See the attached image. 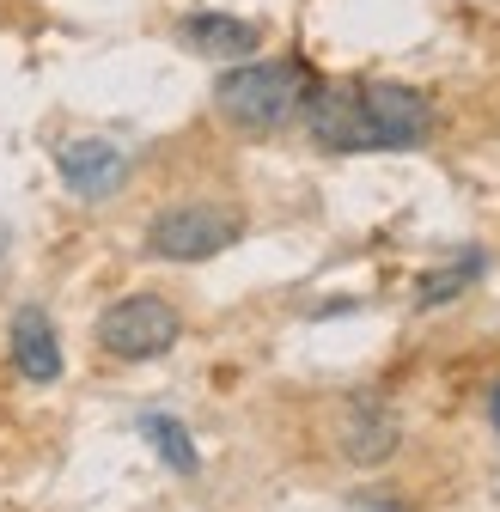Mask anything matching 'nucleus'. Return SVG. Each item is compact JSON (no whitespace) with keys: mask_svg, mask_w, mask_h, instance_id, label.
<instances>
[{"mask_svg":"<svg viewBox=\"0 0 500 512\" xmlns=\"http://www.w3.org/2000/svg\"><path fill=\"white\" fill-rule=\"evenodd\" d=\"M305 92H311V74L305 61H238V68L220 74L214 86V110L250 135H269V128L293 122L305 110Z\"/></svg>","mask_w":500,"mask_h":512,"instance_id":"nucleus-1","label":"nucleus"},{"mask_svg":"<svg viewBox=\"0 0 500 512\" xmlns=\"http://www.w3.org/2000/svg\"><path fill=\"white\" fill-rule=\"evenodd\" d=\"M177 336H183V317L159 293H129L98 317V348L110 360H159L177 348Z\"/></svg>","mask_w":500,"mask_h":512,"instance_id":"nucleus-2","label":"nucleus"},{"mask_svg":"<svg viewBox=\"0 0 500 512\" xmlns=\"http://www.w3.org/2000/svg\"><path fill=\"white\" fill-rule=\"evenodd\" d=\"M244 232V220L220 202H177L147 226V250L165 263H208V256L232 250Z\"/></svg>","mask_w":500,"mask_h":512,"instance_id":"nucleus-3","label":"nucleus"},{"mask_svg":"<svg viewBox=\"0 0 500 512\" xmlns=\"http://www.w3.org/2000/svg\"><path fill=\"white\" fill-rule=\"evenodd\" d=\"M360 110H366V153L421 147L433 128V104L397 80H360Z\"/></svg>","mask_w":500,"mask_h":512,"instance_id":"nucleus-4","label":"nucleus"},{"mask_svg":"<svg viewBox=\"0 0 500 512\" xmlns=\"http://www.w3.org/2000/svg\"><path fill=\"white\" fill-rule=\"evenodd\" d=\"M305 128L324 153H366V110L360 80H311L305 92Z\"/></svg>","mask_w":500,"mask_h":512,"instance_id":"nucleus-5","label":"nucleus"},{"mask_svg":"<svg viewBox=\"0 0 500 512\" xmlns=\"http://www.w3.org/2000/svg\"><path fill=\"white\" fill-rule=\"evenodd\" d=\"M55 165H61V177H68L74 196L104 202L110 189L122 183V171H129V153H122L116 141H68L55 153Z\"/></svg>","mask_w":500,"mask_h":512,"instance_id":"nucleus-6","label":"nucleus"},{"mask_svg":"<svg viewBox=\"0 0 500 512\" xmlns=\"http://www.w3.org/2000/svg\"><path fill=\"white\" fill-rule=\"evenodd\" d=\"M177 37L190 43L196 55H214V61H238V55H257L263 43V25L250 19H232V13H190L177 25Z\"/></svg>","mask_w":500,"mask_h":512,"instance_id":"nucleus-7","label":"nucleus"},{"mask_svg":"<svg viewBox=\"0 0 500 512\" xmlns=\"http://www.w3.org/2000/svg\"><path fill=\"white\" fill-rule=\"evenodd\" d=\"M13 366L31 378V384H55L61 378V342L49 330V317L37 305L13 311Z\"/></svg>","mask_w":500,"mask_h":512,"instance_id":"nucleus-8","label":"nucleus"},{"mask_svg":"<svg viewBox=\"0 0 500 512\" xmlns=\"http://www.w3.org/2000/svg\"><path fill=\"white\" fill-rule=\"evenodd\" d=\"M342 452H348L354 464H379V458H391V452H397V421H391L379 403H354L348 421H342Z\"/></svg>","mask_w":500,"mask_h":512,"instance_id":"nucleus-9","label":"nucleus"},{"mask_svg":"<svg viewBox=\"0 0 500 512\" xmlns=\"http://www.w3.org/2000/svg\"><path fill=\"white\" fill-rule=\"evenodd\" d=\"M482 263H488V256H482V250H470V256H458V263H446V269L421 275V287H415V305H446L452 293H464V287L482 275Z\"/></svg>","mask_w":500,"mask_h":512,"instance_id":"nucleus-10","label":"nucleus"},{"mask_svg":"<svg viewBox=\"0 0 500 512\" xmlns=\"http://www.w3.org/2000/svg\"><path fill=\"white\" fill-rule=\"evenodd\" d=\"M141 433L159 445V458L171 464V470H183V476H190L202 458H196V445H190V427H183V421H171V415H141Z\"/></svg>","mask_w":500,"mask_h":512,"instance_id":"nucleus-11","label":"nucleus"},{"mask_svg":"<svg viewBox=\"0 0 500 512\" xmlns=\"http://www.w3.org/2000/svg\"><path fill=\"white\" fill-rule=\"evenodd\" d=\"M488 415H494V427H500V384H494V397H488Z\"/></svg>","mask_w":500,"mask_h":512,"instance_id":"nucleus-12","label":"nucleus"}]
</instances>
